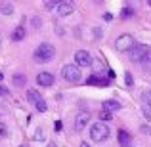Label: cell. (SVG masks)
I'll return each instance as SVG.
<instances>
[{
	"mask_svg": "<svg viewBox=\"0 0 151 147\" xmlns=\"http://www.w3.org/2000/svg\"><path fill=\"white\" fill-rule=\"evenodd\" d=\"M54 55H55V48H54V46L48 44V42H42V44L35 50L33 57H35L37 63H46V61H52Z\"/></svg>",
	"mask_w": 151,
	"mask_h": 147,
	"instance_id": "1",
	"label": "cell"
},
{
	"mask_svg": "<svg viewBox=\"0 0 151 147\" xmlns=\"http://www.w3.org/2000/svg\"><path fill=\"white\" fill-rule=\"evenodd\" d=\"M149 55H151V48L147 44H136L128 52V59L132 63H142L145 57H149Z\"/></svg>",
	"mask_w": 151,
	"mask_h": 147,
	"instance_id": "2",
	"label": "cell"
},
{
	"mask_svg": "<svg viewBox=\"0 0 151 147\" xmlns=\"http://www.w3.org/2000/svg\"><path fill=\"white\" fill-rule=\"evenodd\" d=\"M61 77L65 78L67 82H71V84H77V82H81L82 73L77 65H63L61 67Z\"/></svg>",
	"mask_w": 151,
	"mask_h": 147,
	"instance_id": "3",
	"label": "cell"
},
{
	"mask_svg": "<svg viewBox=\"0 0 151 147\" xmlns=\"http://www.w3.org/2000/svg\"><path fill=\"white\" fill-rule=\"evenodd\" d=\"M90 138L94 141H105L109 138V126L103 124V122H96V124L90 126Z\"/></svg>",
	"mask_w": 151,
	"mask_h": 147,
	"instance_id": "4",
	"label": "cell"
},
{
	"mask_svg": "<svg viewBox=\"0 0 151 147\" xmlns=\"http://www.w3.org/2000/svg\"><path fill=\"white\" fill-rule=\"evenodd\" d=\"M136 46V40H134L132 34H121V37L115 40V48L119 52H130Z\"/></svg>",
	"mask_w": 151,
	"mask_h": 147,
	"instance_id": "5",
	"label": "cell"
},
{
	"mask_svg": "<svg viewBox=\"0 0 151 147\" xmlns=\"http://www.w3.org/2000/svg\"><path fill=\"white\" fill-rule=\"evenodd\" d=\"M27 99H29V101L33 103L35 107H37V111H40V113H44V111L48 109V105H46L44 98L38 94V90H29V92H27Z\"/></svg>",
	"mask_w": 151,
	"mask_h": 147,
	"instance_id": "6",
	"label": "cell"
},
{
	"mask_svg": "<svg viewBox=\"0 0 151 147\" xmlns=\"http://www.w3.org/2000/svg\"><path fill=\"white\" fill-rule=\"evenodd\" d=\"M75 65L81 69V67H90L92 65V55L88 54L86 50H78L75 54Z\"/></svg>",
	"mask_w": 151,
	"mask_h": 147,
	"instance_id": "7",
	"label": "cell"
},
{
	"mask_svg": "<svg viewBox=\"0 0 151 147\" xmlns=\"http://www.w3.org/2000/svg\"><path fill=\"white\" fill-rule=\"evenodd\" d=\"M88 122H90V113L88 111H81V113L77 115V118H75V130H77V132H82Z\"/></svg>",
	"mask_w": 151,
	"mask_h": 147,
	"instance_id": "8",
	"label": "cell"
},
{
	"mask_svg": "<svg viewBox=\"0 0 151 147\" xmlns=\"http://www.w3.org/2000/svg\"><path fill=\"white\" fill-rule=\"evenodd\" d=\"M75 11V4L69 2V0H63V2H58V14L59 15H71Z\"/></svg>",
	"mask_w": 151,
	"mask_h": 147,
	"instance_id": "9",
	"label": "cell"
},
{
	"mask_svg": "<svg viewBox=\"0 0 151 147\" xmlns=\"http://www.w3.org/2000/svg\"><path fill=\"white\" fill-rule=\"evenodd\" d=\"M37 82L40 86H52L54 84V75L48 73V71H42V73L37 75Z\"/></svg>",
	"mask_w": 151,
	"mask_h": 147,
	"instance_id": "10",
	"label": "cell"
},
{
	"mask_svg": "<svg viewBox=\"0 0 151 147\" xmlns=\"http://www.w3.org/2000/svg\"><path fill=\"white\" fill-rule=\"evenodd\" d=\"M121 103L117 101V99H107L105 103H103V111H107V113H115V111H121Z\"/></svg>",
	"mask_w": 151,
	"mask_h": 147,
	"instance_id": "11",
	"label": "cell"
},
{
	"mask_svg": "<svg viewBox=\"0 0 151 147\" xmlns=\"http://www.w3.org/2000/svg\"><path fill=\"white\" fill-rule=\"evenodd\" d=\"M130 141H132V136H130L126 130H119V143H121L122 147H128L130 145Z\"/></svg>",
	"mask_w": 151,
	"mask_h": 147,
	"instance_id": "12",
	"label": "cell"
},
{
	"mask_svg": "<svg viewBox=\"0 0 151 147\" xmlns=\"http://www.w3.org/2000/svg\"><path fill=\"white\" fill-rule=\"evenodd\" d=\"M0 11H2L4 15H12V14H14V4L2 2V4H0Z\"/></svg>",
	"mask_w": 151,
	"mask_h": 147,
	"instance_id": "13",
	"label": "cell"
},
{
	"mask_svg": "<svg viewBox=\"0 0 151 147\" xmlns=\"http://www.w3.org/2000/svg\"><path fill=\"white\" fill-rule=\"evenodd\" d=\"M12 38H14L15 42L23 40V38H25V29H23V27H17V29L14 31V34H12Z\"/></svg>",
	"mask_w": 151,
	"mask_h": 147,
	"instance_id": "14",
	"label": "cell"
},
{
	"mask_svg": "<svg viewBox=\"0 0 151 147\" xmlns=\"http://www.w3.org/2000/svg\"><path fill=\"white\" fill-rule=\"evenodd\" d=\"M140 67H142V71H145V73H151V55H149V57H145L144 61L140 63Z\"/></svg>",
	"mask_w": 151,
	"mask_h": 147,
	"instance_id": "15",
	"label": "cell"
},
{
	"mask_svg": "<svg viewBox=\"0 0 151 147\" xmlns=\"http://www.w3.org/2000/svg\"><path fill=\"white\" fill-rule=\"evenodd\" d=\"M25 82H27L25 75H15V77H14V84L15 86H25Z\"/></svg>",
	"mask_w": 151,
	"mask_h": 147,
	"instance_id": "16",
	"label": "cell"
},
{
	"mask_svg": "<svg viewBox=\"0 0 151 147\" xmlns=\"http://www.w3.org/2000/svg\"><path fill=\"white\" fill-rule=\"evenodd\" d=\"M100 118H101V120H103V124H105V122L107 120H113V115H111V113H107V111H101V113H100Z\"/></svg>",
	"mask_w": 151,
	"mask_h": 147,
	"instance_id": "17",
	"label": "cell"
},
{
	"mask_svg": "<svg viewBox=\"0 0 151 147\" xmlns=\"http://www.w3.org/2000/svg\"><path fill=\"white\" fill-rule=\"evenodd\" d=\"M132 14H134L132 8H124V10H122V14H121V17L122 19H128V17H132Z\"/></svg>",
	"mask_w": 151,
	"mask_h": 147,
	"instance_id": "18",
	"label": "cell"
},
{
	"mask_svg": "<svg viewBox=\"0 0 151 147\" xmlns=\"http://www.w3.org/2000/svg\"><path fill=\"white\" fill-rule=\"evenodd\" d=\"M144 101H145L144 105L151 111V92H145V94H144Z\"/></svg>",
	"mask_w": 151,
	"mask_h": 147,
	"instance_id": "19",
	"label": "cell"
},
{
	"mask_svg": "<svg viewBox=\"0 0 151 147\" xmlns=\"http://www.w3.org/2000/svg\"><path fill=\"white\" fill-rule=\"evenodd\" d=\"M124 80H126V84H128V86H132V84H134V78H132V73H124Z\"/></svg>",
	"mask_w": 151,
	"mask_h": 147,
	"instance_id": "20",
	"label": "cell"
},
{
	"mask_svg": "<svg viewBox=\"0 0 151 147\" xmlns=\"http://www.w3.org/2000/svg\"><path fill=\"white\" fill-rule=\"evenodd\" d=\"M8 134V128H6V124H2V122H0V138H4Z\"/></svg>",
	"mask_w": 151,
	"mask_h": 147,
	"instance_id": "21",
	"label": "cell"
},
{
	"mask_svg": "<svg viewBox=\"0 0 151 147\" xmlns=\"http://www.w3.org/2000/svg\"><path fill=\"white\" fill-rule=\"evenodd\" d=\"M46 10H52V8H58V2H44Z\"/></svg>",
	"mask_w": 151,
	"mask_h": 147,
	"instance_id": "22",
	"label": "cell"
},
{
	"mask_svg": "<svg viewBox=\"0 0 151 147\" xmlns=\"http://www.w3.org/2000/svg\"><path fill=\"white\" fill-rule=\"evenodd\" d=\"M33 25L38 29V27H40V19H38V17H35V19H33Z\"/></svg>",
	"mask_w": 151,
	"mask_h": 147,
	"instance_id": "23",
	"label": "cell"
},
{
	"mask_svg": "<svg viewBox=\"0 0 151 147\" xmlns=\"http://www.w3.org/2000/svg\"><path fill=\"white\" fill-rule=\"evenodd\" d=\"M54 128H55V132H59V130H61V122H55V124H54Z\"/></svg>",
	"mask_w": 151,
	"mask_h": 147,
	"instance_id": "24",
	"label": "cell"
},
{
	"mask_svg": "<svg viewBox=\"0 0 151 147\" xmlns=\"http://www.w3.org/2000/svg\"><path fill=\"white\" fill-rule=\"evenodd\" d=\"M103 19H107V21H111V19H113V15H111V14H105V15H103Z\"/></svg>",
	"mask_w": 151,
	"mask_h": 147,
	"instance_id": "25",
	"label": "cell"
},
{
	"mask_svg": "<svg viewBox=\"0 0 151 147\" xmlns=\"http://www.w3.org/2000/svg\"><path fill=\"white\" fill-rule=\"evenodd\" d=\"M107 77H109V78H115V73H113V71L109 69V71H107Z\"/></svg>",
	"mask_w": 151,
	"mask_h": 147,
	"instance_id": "26",
	"label": "cell"
},
{
	"mask_svg": "<svg viewBox=\"0 0 151 147\" xmlns=\"http://www.w3.org/2000/svg\"><path fill=\"white\" fill-rule=\"evenodd\" d=\"M81 147H90V145L86 143V141H82V143H81Z\"/></svg>",
	"mask_w": 151,
	"mask_h": 147,
	"instance_id": "27",
	"label": "cell"
},
{
	"mask_svg": "<svg viewBox=\"0 0 151 147\" xmlns=\"http://www.w3.org/2000/svg\"><path fill=\"white\" fill-rule=\"evenodd\" d=\"M48 147H55V143H54V141H50V143H48Z\"/></svg>",
	"mask_w": 151,
	"mask_h": 147,
	"instance_id": "28",
	"label": "cell"
},
{
	"mask_svg": "<svg viewBox=\"0 0 151 147\" xmlns=\"http://www.w3.org/2000/svg\"><path fill=\"white\" fill-rule=\"evenodd\" d=\"M2 78H4V75H2V73H0V80H2Z\"/></svg>",
	"mask_w": 151,
	"mask_h": 147,
	"instance_id": "29",
	"label": "cell"
},
{
	"mask_svg": "<svg viewBox=\"0 0 151 147\" xmlns=\"http://www.w3.org/2000/svg\"><path fill=\"white\" fill-rule=\"evenodd\" d=\"M19 147H27V145H19Z\"/></svg>",
	"mask_w": 151,
	"mask_h": 147,
	"instance_id": "30",
	"label": "cell"
},
{
	"mask_svg": "<svg viewBox=\"0 0 151 147\" xmlns=\"http://www.w3.org/2000/svg\"><path fill=\"white\" fill-rule=\"evenodd\" d=\"M128 147H130V145H128Z\"/></svg>",
	"mask_w": 151,
	"mask_h": 147,
	"instance_id": "31",
	"label": "cell"
}]
</instances>
